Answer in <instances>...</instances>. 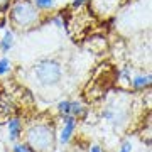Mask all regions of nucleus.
<instances>
[{
    "label": "nucleus",
    "mask_w": 152,
    "mask_h": 152,
    "mask_svg": "<svg viewBox=\"0 0 152 152\" xmlns=\"http://www.w3.org/2000/svg\"><path fill=\"white\" fill-rule=\"evenodd\" d=\"M12 48H14V34L10 31H5L4 32V37L0 41V51L2 53H9Z\"/></svg>",
    "instance_id": "6"
},
{
    "label": "nucleus",
    "mask_w": 152,
    "mask_h": 152,
    "mask_svg": "<svg viewBox=\"0 0 152 152\" xmlns=\"http://www.w3.org/2000/svg\"><path fill=\"white\" fill-rule=\"evenodd\" d=\"M54 129L48 124L32 125L27 130V145L32 149V152H48L54 147Z\"/></svg>",
    "instance_id": "2"
},
{
    "label": "nucleus",
    "mask_w": 152,
    "mask_h": 152,
    "mask_svg": "<svg viewBox=\"0 0 152 152\" xmlns=\"http://www.w3.org/2000/svg\"><path fill=\"white\" fill-rule=\"evenodd\" d=\"M34 75L41 85L51 86L61 80V66L53 59H42L36 63L34 66Z\"/></svg>",
    "instance_id": "3"
},
{
    "label": "nucleus",
    "mask_w": 152,
    "mask_h": 152,
    "mask_svg": "<svg viewBox=\"0 0 152 152\" xmlns=\"http://www.w3.org/2000/svg\"><path fill=\"white\" fill-rule=\"evenodd\" d=\"M10 5V0H0V12H5Z\"/></svg>",
    "instance_id": "13"
},
{
    "label": "nucleus",
    "mask_w": 152,
    "mask_h": 152,
    "mask_svg": "<svg viewBox=\"0 0 152 152\" xmlns=\"http://www.w3.org/2000/svg\"><path fill=\"white\" fill-rule=\"evenodd\" d=\"M75 129H76V118L73 117V115H66V117H64V127H63V130H61V137H59L61 144L69 142V139H71V135H73Z\"/></svg>",
    "instance_id": "4"
},
{
    "label": "nucleus",
    "mask_w": 152,
    "mask_h": 152,
    "mask_svg": "<svg viewBox=\"0 0 152 152\" xmlns=\"http://www.w3.org/2000/svg\"><path fill=\"white\" fill-rule=\"evenodd\" d=\"M120 152H132V144L130 142H125L122 145V149H120Z\"/></svg>",
    "instance_id": "14"
},
{
    "label": "nucleus",
    "mask_w": 152,
    "mask_h": 152,
    "mask_svg": "<svg viewBox=\"0 0 152 152\" xmlns=\"http://www.w3.org/2000/svg\"><path fill=\"white\" fill-rule=\"evenodd\" d=\"M34 5H36V9L48 10L51 7H54V0H34Z\"/></svg>",
    "instance_id": "9"
},
{
    "label": "nucleus",
    "mask_w": 152,
    "mask_h": 152,
    "mask_svg": "<svg viewBox=\"0 0 152 152\" xmlns=\"http://www.w3.org/2000/svg\"><path fill=\"white\" fill-rule=\"evenodd\" d=\"M20 130H22L20 120H19V118H10V122H9V137H10V140L19 139Z\"/></svg>",
    "instance_id": "5"
},
{
    "label": "nucleus",
    "mask_w": 152,
    "mask_h": 152,
    "mask_svg": "<svg viewBox=\"0 0 152 152\" xmlns=\"http://www.w3.org/2000/svg\"><path fill=\"white\" fill-rule=\"evenodd\" d=\"M53 22H54L56 26H59V27L63 26V22H61V17H54V19H53Z\"/></svg>",
    "instance_id": "15"
},
{
    "label": "nucleus",
    "mask_w": 152,
    "mask_h": 152,
    "mask_svg": "<svg viewBox=\"0 0 152 152\" xmlns=\"http://www.w3.org/2000/svg\"><path fill=\"white\" fill-rule=\"evenodd\" d=\"M14 152H32V149L29 145H26V144H17L14 147Z\"/></svg>",
    "instance_id": "12"
},
{
    "label": "nucleus",
    "mask_w": 152,
    "mask_h": 152,
    "mask_svg": "<svg viewBox=\"0 0 152 152\" xmlns=\"http://www.w3.org/2000/svg\"><path fill=\"white\" fill-rule=\"evenodd\" d=\"M151 85V75H142V76H135L132 80V86L135 90H142V88H147Z\"/></svg>",
    "instance_id": "7"
},
{
    "label": "nucleus",
    "mask_w": 152,
    "mask_h": 152,
    "mask_svg": "<svg viewBox=\"0 0 152 152\" xmlns=\"http://www.w3.org/2000/svg\"><path fill=\"white\" fill-rule=\"evenodd\" d=\"M85 107H83L80 102H71V108H69V115H73V117H81V115H85Z\"/></svg>",
    "instance_id": "8"
},
{
    "label": "nucleus",
    "mask_w": 152,
    "mask_h": 152,
    "mask_svg": "<svg viewBox=\"0 0 152 152\" xmlns=\"http://www.w3.org/2000/svg\"><path fill=\"white\" fill-rule=\"evenodd\" d=\"M69 108H71V102H68V100H64V102H59V105H58V112H59L61 115H69Z\"/></svg>",
    "instance_id": "10"
},
{
    "label": "nucleus",
    "mask_w": 152,
    "mask_h": 152,
    "mask_svg": "<svg viewBox=\"0 0 152 152\" xmlns=\"http://www.w3.org/2000/svg\"><path fill=\"white\" fill-rule=\"evenodd\" d=\"M10 71V61L7 58H0V76L7 75Z\"/></svg>",
    "instance_id": "11"
},
{
    "label": "nucleus",
    "mask_w": 152,
    "mask_h": 152,
    "mask_svg": "<svg viewBox=\"0 0 152 152\" xmlns=\"http://www.w3.org/2000/svg\"><path fill=\"white\" fill-rule=\"evenodd\" d=\"M90 152H102V149H100L98 145H93L91 149H90Z\"/></svg>",
    "instance_id": "16"
},
{
    "label": "nucleus",
    "mask_w": 152,
    "mask_h": 152,
    "mask_svg": "<svg viewBox=\"0 0 152 152\" xmlns=\"http://www.w3.org/2000/svg\"><path fill=\"white\" fill-rule=\"evenodd\" d=\"M10 7V20L19 29H31L39 22V12L29 0H14Z\"/></svg>",
    "instance_id": "1"
}]
</instances>
